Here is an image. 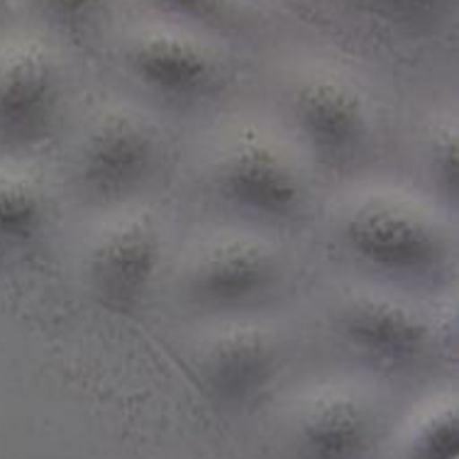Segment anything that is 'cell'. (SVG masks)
Returning <instances> with one entry per match:
<instances>
[{"label": "cell", "mask_w": 459, "mask_h": 459, "mask_svg": "<svg viewBox=\"0 0 459 459\" xmlns=\"http://www.w3.org/2000/svg\"><path fill=\"white\" fill-rule=\"evenodd\" d=\"M374 445V415L352 394L316 398L296 423L299 459H364Z\"/></svg>", "instance_id": "8fae6325"}, {"label": "cell", "mask_w": 459, "mask_h": 459, "mask_svg": "<svg viewBox=\"0 0 459 459\" xmlns=\"http://www.w3.org/2000/svg\"><path fill=\"white\" fill-rule=\"evenodd\" d=\"M428 169L435 188L450 204H457L459 195V140L457 125L440 123L428 137Z\"/></svg>", "instance_id": "9a60e30c"}, {"label": "cell", "mask_w": 459, "mask_h": 459, "mask_svg": "<svg viewBox=\"0 0 459 459\" xmlns=\"http://www.w3.org/2000/svg\"><path fill=\"white\" fill-rule=\"evenodd\" d=\"M342 239L357 262L398 279H420L447 264L450 239L440 221L398 195H369L350 208Z\"/></svg>", "instance_id": "6da1fadb"}, {"label": "cell", "mask_w": 459, "mask_h": 459, "mask_svg": "<svg viewBox=\"0 0 459 459\" xmlns=\"http://www.w3.org/2000/svg\"><path fill=\"white\" fill-rule=\"evenodd\" d=\"M3 13H5V0H0V20H3Z\"/></svg>", "instance_id": "ac0fdd59"}, {"label": "cell", "mask_w": 459, "mask_h": 459, "mask_svg": "<svg viewBox=\"0 0 459 459\" xmlns=\"http://www.w3.org/2000/svg\"><path fill=\"white\" fill-rule=\"evenodd\" d=\"M337 333L344 344L379 367H408L418 362L433 337L423 313L384 293H354L337 313Z\"/></svg>", "instance_id": "52a82bcc"}, {"label": "cell", "mask_w": 459, "mask_h": 459, "mask_svg": "<svg viewBox=\"0 0 459 459\" xmlns=\"http://www.w3.org/2000/svg\"><path fill=\"white\" fill-rule=\"evenodd\" d=\"M291 115L300 137L323 161H344L369 137L362 96L330 76H310L291 93Z\"/></svg>", "instance_id": "ba28073f"}, {"label": "cell", "mask_w": 459, "mask_h": 459, "mask_svg": "<svg viewBox=\"0 0 459 459\" xmlns=\"http://www.w3.org/2000/svg\"><path fill=\"white\" fill-rule=\"evenodd\" d=\"M130 69L144 89L171 103L201 100L221 81L211 52L177 35L142 37L130 52Z\"/></svg>", "instance_id": "30bf717a"}, {"label": "cell", "mask_w": 459, "mask_h": 459, "mask_svg": "<svg viewBox=\"0 0 459 459\" xmlns=\"http://www.w3.org/2000/svg\"><path fill=\"white\" fill-rule=\"evenodd\" d=\"M164 15L208 30H225L238 22L235 0H147Z\"/></svg>", "instance_id": "e0dca14e"}, {"label": "cell", "mask_w": 459, "mask_h": 459, "mask_svg": "<svg viewBox=\"0 0 459 459\" xmlns=\"http://www.w3.org/2000/svg\"><path fill=\"white\" fill-rule=\"evenodd\" d=\"M459 420L455 403H440L413 425L401 459H457Z\"/></svg>", "instance_id": "4fadbf2b"}, {"label": "cell", "mask_w": 459, "mask_h": 459, "mask_svg": "<svg viewBox=\"0 0 459 459\" xmlns=\"http://www.w3.org/2000/svg\"><path fill=\"white\" fill-rule=\"evenodd\" d=\"M364 15L398 32H428L450 15L455 0H354Z\"/></svg>", "instance_id": "5bb4252c"}, {"label": "cell", "mask_w": 459, "mask_h": 459, "mask_svg": "<svg viewBox=\"0 0 459 459\" xmlns=\"http://www.w3.org/2000/svg\"><path fill=\"white\" fill-rule=\"evenodd\" d=\"M47 27L64 37L91 32L106 13V0H32Z\"/></svg>", "instance_id": "2e32d148"}, {"label": "cell", "mask_w": 459, "mask_h": 459, "mask_svg": "<svg viewBox=\"0 0 459 459\" xmlns=\"http://www.w3.org/2000/svg\"><path fill=\"white\" fill-rule=\"evenodd\" d=\"M215 191L238 212L274 222L296 218L306 201V184L291 157L256 134L242 137L222 154Z\"/></svg>", "instance_id": "7a4b0ae2"}, {"label": "cell", "mask_w": 459, "mask_h": 459, "mask_svg": "<svg viewBox=\"0 0 459 459\" xmlns=\"http://www.w3.org/2000/svg\"><path fill=\"white\" fill-rule=\"evenodd\" d=\"M279 283V259L264 242L222 238L198 255L188 272V299L215 313L249 308Z\"/></svg>", "instance_id": "8992f818"}, {"label": "cell", "mask_w": 459, "mask_h": 459, "mask_svg": "<svg viewBox=\"0 0 459 459\" xmlns=\"http://www.w3.org/2000/svg\"><path fill=\"white\" fill-rule=\"evenodd\" d=\"M49 201L25 174L0 171V249H22L45 235Z\"/></svg>", "instance_id": "7c38bea8"}, {"label": "cell", "mask_w": 459, "mask_h": 459, "mask_svg": "<svg viewBox=\"0 0 459 459\" xmlns=\"http://www.w3.org/2000/svg\"><path fill=\"white\" fill-rule=\"evenodd\" d=\"M161 252L160 232L147 218L108 228L89 256V283L98 303L115 313L140 308L160 274Z\"/></svg>", "instance_id": "5b68a950"}, {"label": "cell", "mask_w": 459, "mask_h": 459, "mask_svg": "<svg viewBox=\"0 0 459 459\" xmlns=\"http://www.w3.org/2000/svg\"><path fill=\"white\" fill-rule=\"evenodd\" d=\"M157 154V137L142 117L106 115L81 144V188L96 201H123L150 178Z\"/></svg>", "instance_id": "277c9868"}, {"label": "cell", "mask_w": 459, "mask_h": 459, "mask_svg": "<svg viewBox=\"0 0 459 459\" xmlns=\"http://www.w3.org/2000/svg\"><path fill=\"white\" fill-rule=\"evenodd\" d=\"M281 367V350L262 327H230L212 337L198 357V374L212 401L222 406H249L262 396Z\"/></svg>", "instance_id": "9c48e42d"}, {"label": "cell", "mask_w": 459, "mask_h": 459, "mask_svg": "<svg viewBox=\"0 0 459 459\" xmlns=\"http://www.w3.org/2000/svg\"><path fill=\"white\" fill-rule=\"evenodd\" d=\"M62 79L39 49L0 56V150L27 152L52 137L62 115Z\"/></svg>", "instance_id": "3957f363"}]
</instances>
